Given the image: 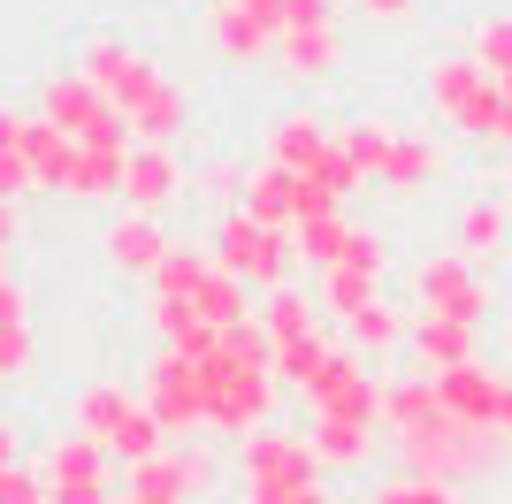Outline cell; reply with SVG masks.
Here are the masks:
<instances>
[{"mask_svg": "<svg viewBox=\"0 0 512 504\" xmlns=\"http://www.w3.org/2000/svg\"><path fill=\"white\" fill-rule=\"evenodd\" d=\"M16 245V199H0V252Z\"/></svg>", "mask_w": 512, "mask_h": 504, "instance_id": "obj_45", "label": "cell"}, {"mask_svg": "<svg viewBox=\"0 0 512 504\" xmlns=\"http://www.w3.org/2000/svg\"><path fill=\"white\" fill-rule=\"evenodd\" d=\"M214 275V252L199 245H169V260H161V275H153V298H199Z\"/></svg>", "mask_w": 512, "mask_h": 504, "instance_id": "obj_29", "label": "cell"}, {"mask_svg": "<svg viewBox=\"0 0 512 504\" xmlns=\"http://www.w3.org/2000/svg\"><path fill=\"white\" fill-rule=\"evenodd\" d=\"M276 62H283V77H306V84L337 77V62H344L337 23H306V31H283V39H276Z\"/></svg>", "mask_w": 512, "mask_h": 504, "instance_id": "obj_18", "label": "cell"}, {"mask_svg": "<svg viewBox=\"0 0 512 504\" xmlns=\"http://www.w3.org/2000/svg\"><path fill=\"white\" fill-rule=\"evenodd\" d=\"M130 405H138V390H123V382L107 375V382H85V390H77V398H69V428H85V436H115V420L130 413Z\"/></svg>", "mask_w": 512, "mask_h": 504, "instance_id": "obj_26", "label": "cell"}, {"mask_svg": "<svg viewBox=\"0 0 512 504\" xmlns=\"http://www.w3.org/2000/svg\"><path fill=\"white\" fill-rule=\"evenodd\" d=\"M46 504H123L115 482H77V489H46Z\"/></svg>", "mask_w": 512, "mask_h": 504, "instance_id": "obj_40", "label": "cell"}, {"mask_svg": "<svg viewBox=\"0 0 512 504\" xmlns=\"http://www.w3.org/2000/svg\"><path fill=\"white\" fill-rule=\"evenodd\" d=\"M490 428H497V436L512 443V375H505V398H497V420H490Z\"/></svg>", "mask_w": 512, "mask_h": 504, "instance_id": "obj_44", "label": "cell"}, {"mask_svg": "<svg viewBox=\"0 0 512 504\" xmlns=\"http://www.w3.org/2000/svg\"><path fill=\"white\" fill-rule=\"evenodd\" d=\"M23 191H39V168L23 146H0V199H23Z\"/></svg>", "mask_w": 512, "mask_h": 504, "instance_id": "obj_37", "label": "cell"}, {"mask_svg": "<svg viewBox=\"0 0 512 504\" xmlns=\"http://www.w3.org/2000/svg\"><path fill=\"white\" fill-rule=\"evenodd\" d=\"M375 436L383 428H367V420H314L306 428V443H314L321 474H367V459H375Z\"/></svg>", "mask_w": 512, "mask_h": 504, "instance_id": "obj_16", "label": "cell"}, {"mask_svg": "<svg viewBox=\"0 0 512 504\" xmlns=\"http://www.w3.org/2000/svg\"><path fill=\"white\" fill-rule=\"evenodd\" d=\"M31 466H39V482H46V489L115 482V459H107V443H100V436H85V428H69V436H46Z\"/></svg>", "mask_w": 512, "mask_h": 504, "instance_id": "obj_10", "label": "cell"}, {"mask_svg": "<svg viewBox=\"0 0 512 504\" xmlns=\"http://www.w3.org/2000/svg\"><path fill=\"white\" fill-rule=\"evenodd\" d=\"M451 245L467 252L474 268H482V260H505L512 252V207L505 199H467L459 222H451Z\"/></svg>", "mask_w": 512, "mask_h": 504, "instance_id": "obj_15", "label": "cell"}, {"mask_svg": "<svg viewBox=\"0 0 512 504\" xmlns=\"http://www.w3.org/2000/svg\"><path fill=\"white\" fill-rule=\"evenodd\" d=\"M169 443H176V436L161 428V413H153L146 390H138V405H130V413L115 420V436H107V459H115V466H146V459H161Z\"/></svg>", "mask_w": 512, "mask_h": 504, "instance_id": "obj_21", "label": "cell"}, {"mask_svg": "<svg viewBox=\"0 0 512 504\" xmlns=\"http://www.w3.org/2000/svg\"><path fill=\"white\" fill-rule=\"evenodd\" d=\"M169 459H176V482H184V497H207L214 474H222V459H214V443H207V436L169 443Z\"/></svg>", "mask_w": 512, "mask_h": 504, "instance_id": "obj_34", "label": "cell"}, {"mask_svg": "<svg viewBox=\"0 0 512 504\" xmlns=\"http://www.w3.org/2000/svg\"><path fill=\"white\" fill-rule=\"evenodd\" d=\"M107 268L115 275H138V283H153L161 275V260H169V237H161V214H115L100 237Z\"/></svg>", "mask_w": 512, "mask_h": 504, "instance_id": "obj_11", "label": "cell"}, {"mask_svg": "<svg viewBox=\"0 0 512 504\" xmlns=\"http://www.w3.org/2000/svg\"><path fill=\"white\" fill-rule=\"evenodd\" d=\"M490 69L474 62V54H451V62H436L428 69V107H436V115H444V123H459V115H467L474 100H482V92H490Z\"/></svg>", "mask_w": 512, "mask_h": 504, "instance_id": "obj_20", "label": "cell"}, {"mask_svg": "<svg viewBox=\"0 0 512 504\" xmlns=\"http://www.w3.org/2000/svg\"><path fill=\"white\" fill-rule=\"evenodd\" d=\"M268 504H337V489L321 474V482H299V489H283V497H268Z\"/></svg>", "mask_w": 512, "mask_h": 504, "instance_id": "obj_42", "label": "cell"}, {"mask_svg": "<svg viewBox=\"0 0 512 504\" xmlns=\"http://www.w3.org/2000/svg\"><path fill=\"white\" fill-rule=\"evenodd\" d=\"M214 260L245 283V291H283L291 283V260H299V237L291 230H268V222H253L245 207L222 214V230H214Z\"/></svg>", "mask_w": 512, "mask_h": 504, "instance_id": "obj_2", "label": "cell"}, {"mask_svg": "<svg viewBox=\"0 0 512 504\" xmlns=\"http://www.w3.org/2000/svg\"><path fill=\"white\" fill-rule=\"evenodd\" d=\"M0 504H46L39 466H8V474H0Z\"/></svg>", "mask_w": 512, "mask_h": 504, "instance_id": "obj_38", "label": "cell"}, {"mask_svg": "<svg viewBox=\"0 0 512 504\" xmlns=\"http://www.w3.org/2000/svg\"><path fill=\"white\" fill-rule=\"evenodd\" d=\"M184 191H192V176H184V161L169 146H130V161H123V207L130 214H161Z\"/></svg>", "mask_w": 512, "mask_h": 504, "instance_id": "obj_9", "label": "cell"}, {"mask_svg": "<svg viewBox=\"0 0 512 504\" xmlns=\"http://www.w3.org/2000/svg\"><path fill=\"white\" fill-rule=\"evenodd\" d=\"M299 482H321V459L314 443L299 436V428H253V436H237V489H245V504H268L283 497V489Z\"/></svg>", "mask_w": 512, "mask_h": 504, "instance_id": "obj_3", "label": "cell"}, {"mask_svg": "<svg viewBox=\"0 0 512 504\" xmlns=\"http://www.w3.org/2000/svg\"><path fill=\"white\" fill-rule=\"evenodd\" d=\"M39 115H46V123H62L77 146H107V153H130V146H138V138H130V123L85 84V69L46 77V84H39Z\"/></svg>", "mask_w": 512, "mask_h": 504, "instance_id": "obj_6", "label": "cell"}, {"mask_svg": "<svg viewBox=\"0 0 512 504\" xmlns=\"http://www.w3.org/2000/svg\"><path fill=\"white\" fill-rule=\"evenodd\" d=\"M8 466H23V428L16 420H0V474H8Z\"/></svg>", "mask_w": 512, "mask_h": 504, "instance_id": "obj_43", "label": "cell"}, {"mask_svg": "<svg viewBox=\"0 0 512 504\" xmlns=\"http://www.w3.org/2000/svg\"><path fill=\"white\" fill-rule=\"evenodd\" d=\"M505 191H512V176H505Z\"/></svg>", "mask_w": 512, "mask_h": 504, "instance_id": "obj_47", "label": "cell"}, {"mask_svg": "<svg viewBox=\"0 0 512 504\" xmlns=\"http://www.w3.org/2000/svg\"><path fill=\"white\" fill-rule=\"evenodd\" d=\"M77 69H85V84L130 123V138H138V146H169L176 130L192 123L184 92L161 77V62H153L146 46H130V39H92L85 54H77Z\"/></svg>", "mask_w": 512, "mask_h": 504, "instance_id": "obj_1", "label": "cell"}, {"mask_svg": "<svg viewBox=\"0 0 512 504\" xmlns=\"http://www.w3.org/2000/svg\"><path fill=\"white\" fill-rule=\"evenodd\" d=\"M344 344H352L360 359H398L413 344V314H406V306H390V298H367L360 314L344 321Z\"/></svg>", "mask_w": 512, "mask_h": 504, "instance_id": "obj_14", "label": "cell"}, {"mask_svg": "<svg viewBox=\"0 0 512 504\" xmlns=\"http://www.w3.org/2000/svg\"><path fill=\"white\" fill-rule=\"evenodd\" d=\"M237 207L253 214V222H268V230H299V176L276 161H260L253 176H245V199Z\"/></svg>", "mask_w": 512, "mask_h": 504, "instance_id": "obj_19", "label": "cell"}, {"mask_svg": "<svg viewBox=\"0 0 512 504\" xmlns=\"http://www.w3.org/2000/svg\"><path fill=\"white\" fill-rule=\"evenodd\" d=\"M444 420V398H436V375H383V436H406V428H428Z\"/></svg>", "mask_w": 512, "mask_h": 504, "instance_id": "obj_17", "label": "cell"}, {"mask_svg": "<svg viewBox=\"0 0 512 504\" xmlns=\"http://www.w3.org/2000/svg\"><path fill=\"white\" fill-rule=\"evenodd\" d=\"M306 413L314 420H367V428H383V375H367V359L352 344L329 352L321 382L306 390Z\"/></svg>", "mask_w": 512, "mask_h": 504, "instance_id": "obj_7", "label": "cell"}, {"mask_svg": "<svg viewBox=\"0 0 512 504\" xmlns=\"http://www.w3.org/2000/svg\"><path fill=\"white\" fill-rule=\"evenodd\" d=\"M31 359H39V344H31V298L16 283H0V382H23Z\"/></svg>", "mask_w": 512, "mask_h": 504, "instance_id": "obj_23", "label": "cell"}, {"mask_svg": "<svg viewBox=\"0 0 512 504\" xmlns=\"http://www.w3.org/2000/svg\"><path fill=\"white\" fill-rule=\"evenodd\" d=\"M329 352H337L329 336H299V344H276V382L291 390V398H306V390L321 382V367H329Z\"/></svg>", "mask_w": 512, "mask_h": 504, "instance_id": "obj_27", "label": "cell"}, {"mask_svg": "<svg viewBox=\"0 0 512 504\" xmlns=\"http://www.w3.org/2000/svg\"><path fill=\"white\" fill-rule=\"evenodd\" d=\"M436 398H444L451 420H482V428H490L497 398H505V367H490V359H459V367L436 375Z\"/></svg>", "mask_w": 512, "mask_h": 504, "instance_id": "obj_12", "label": "cell"}, {"mask_svg": "<svg viewBox=\"0 0 512 504\" xmlns=\"http://www.w3.org/2000/svg\"><path fill=\"white\" fill-rule=\"evenodd\" d=\"M260 329L276 336V344H299V336H321V298H306L299 283H283V291L260 298Z\"/></svg>", "mask_w": 512, "mask_h": 504, "instance_id": "obj_25", "label": "cell"}, {"mask_svg": "<svg viewBox=\"0 0 512 504\" xmlns=\"http://www.w3.org/2000/svg\"><path fill=\"white\" fill-rule=\"evenodd\" d=\"M436 176H444V146H436V138H413V130H398L390 168H383V191H398V199H421V184H436Z\"/></svg>", "mask_w": 512, "mask_h": 504, "instance_id": "obj_22", "label": "cell"}, {"mask_svg": "<svg viewBox=\"0 0 512 504\" xmlns=\"http://www.w3.org/2000/svg\"><path fill=\"white\" fill-rule=\"evenodd\" d=\"M192 191H199V199H207V207H222V214H230L237 199H245V176H237L230 161H207V168H199V176H192Z\"/></svg>", "mask_w": 512, "mask_h": 504, "instance_id": "obj_36", "label": "cell"}, {"mask_svg": "<svg viewBox=\"0 0 512 504\" xmlns=\"http://www.w3.org/2000/svg\"><path fill=\"white\" fill-rule=\"evenodd\" d=\"M474 62L490 77H512V16H482L474 23Z\"/></svg>", "mask_w": 512, "mask_h": 504, "instance_id": "obj_35", "label": "cell"}, {"mask_svg": "<svg viewBox=\"0 0 512 504\" xmlns=\"http://www.w3.org/2000/svg\"><path fill=\"white\" fill-rule=\"evenodd\" d=\"M413 367L421 375H444V367H459V359H482V329H467V321L451 314H413Z\"/></svg>", "mask_w": 512, "mask_h": 504, "instance_id": "obj_13", "label": "cell"}, {"mask_svg": "<svg viewBox=\"0 0 512 504\" xmlns=\"http://www.w3.org/2000/svg\"><path fill=\"white\" fill-rule=\"evenodd\" d=\"M0 283H16V275H8V252H0Z\"/></svg>", "mask_w": 512, "mask_h": 504, "instance_id": "obj_46", "label": "cell"}, {"mask_svg": "<svg viewBox=\"0 0 512 504\" xmlns=\"http://www.w3.org/2000/svg\"><path fill=\"white\" fill-rule=\"evenodd\" d=\"M321 153H329V130H321V115H276V123H268V161H276V168L306 176Z\"/></svg>", "mask_w": 512, "mask_h": 504, "instance_id": "obj_24", "label": "cell"}, {"mask_svg": "<svg viewBox=\"0 0 512 504\" xmlns=\"http://www.w3.org/2000/svg\"><path fill=\"white\" fill-rule=\"evenodd\" d=\"M283 31H306V23H337V0H276Z\"/></svg>", "mask_w": 512, "mask_h": 504, "instance_id": "obj_39", "label": "cell"}, {"mask_svg": "<svg viewBox=\"0 0 512 504\" xmlns=\"http://www.w3.org/2000/svg\"><path fill=\"white\" fill-rule=\"evenodd\" d=\"M337 146H344V161L360 168V176H375V184H383L398 130H390V123H367V115H360V123H344V130H337Z\"/></svg>", "mask_w": 512, "mask_h": 504, "instance_id": "obj_28", "label": "cell"}, {"mask_svg": "<svg viewBox=\"0 0 512 504\" xmlns=\"http://www.w3.org/2000/svg\"><path fill=\"white\" fill-rule=\"evenodd\" d=\"M283 39V8L276 0H214V46H222V62H260V54H276Z\"/></svg>", "mask_w": 512, "mask_h": 504, "instance_id": "obj_8", "label": "cell"}, {"mask_svg": "<svg viewBox=\"0 0 512 504\" xmlns=\"http://www.w3.org/2000/svg\"><path fill=\"white\" fill-rule=\"evenodd\" d=\"M321 314H337V321H352L367 306V298H383V283L375 275H360V268H321Z\"/></svg>", "mask_w": 512, "mask_h": 504, "instance_id": "obj_32", "label": "cell"}, {"mask_svg": "<svg viewBox=\"0 0 512 504\" xmlns=\"http://www.w3.org/2000/svg\"><path fill=\"white\" fill-rule=\"evenodd\" d=\"M146 405L161 413V428H169L176 443L184 436H214V382H207V367H199L192 352H161L146 359Z\"/></svg>", "mask_w": 512, "mask_h": 504, "instance_id": "obj_4", "label": "cell"}, {"mask_svg": "<svg viewBox=\"0 0 512 504\" xmlns=\"http://www.w3.org/2000/svg\"><path fill=\"white\" fill-rule=\"evenodd\" d=\"M352 8H360V16H375V23H406L421 0H352Z\"/></svg>", "mask_w": 512, "mask_h": 504, "instance_id": "obj_41", "label": "cell"}, {"mask_svg": "<svg viewBox=\"0 0 512 504\" xmlns=\"http://www.w3.org/2000/svg\"><path fill=\"white\" fill-rule=\"evenodd\" d=\"M406 283H413V306H421V314H451V321H467V329H482V321L497 314V291L482 283V268H474L459 245L413 260Z\"/></svg>", "mask_w": 512, "mask_h": 504, "instance_id": "obj_5", "label": "cell"}, {"mask_svg": "<svg viewBox=\"0 0 512 504\" xmlns=\"http://www.w3.org/2000/svg\"><path fill=\"white\" fill-rule=\"evenodd\" d=\"M123 504H192V497H184V482H176L169 451L146 459V466H123Z\"/></svg>", "mask_w": 512, "mask_h": 504, "instance_id": "obj_30", "label": "cell"}, {"mask_svg": "<svg viewBox=\"0 0 512 504\" xmlns=\"http://www.w3.org/2000/svg\"><path fill=\"white\" fill-rule=\"evenodd\" d=\"M367 504H459V482H436V474L398 466V474H383V482L367 489Z\"/></svg>", "mask_w": 512, "mask_h": 504, "instance_id": "obj_31", "label": "cell"}, {"mask_svg": "<svg viewBox=\"0 0 512 504\" xmlns=\"http://www.w3.org/2000/svg\"><path fill=\"white\" fill-rule=\"evenodd\" d=\"M291 237H299V260L321 275V268H337V260H344V245H352V222H344V214H321V222H299Z\"/></svg>", "mask_w": 512, "mask_h": 504, "instance_id": "obj_33", "label": "cell"}]
</instances>
